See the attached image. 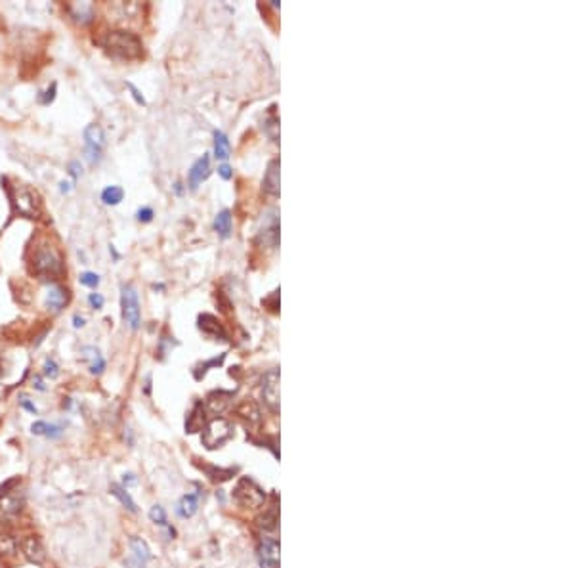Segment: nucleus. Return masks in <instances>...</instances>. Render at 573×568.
Instances as JSON below:
<instances>
[{
  "label": "nucleus",
  "instance_id": "1",
  "mask_svg": "<svg viewBox=\"0 0 573 568\" xmlns=\"http://www.w3.org/2000/svg\"><path fill=\"white\" fill-rule=\"evenodd\" d=\"M101 47L107 52V56L121 61L140 60L144 54L142 40L138 35L130 33V31H109L101 42Z\"/></svg>",
  "mask_w": 573,
  "mask_h": 568
},
{
  "label": "nucleus",
  "instance_id": "2",
  "mask_svg": "<svg viewBox=\"0 0 573 568\" xmlns=\"http://www.w3.org/2000/svg\"><path fill=\"white\" fill-rule=\"evenodd\" d=\"M33 272L44 279H58L63 276L66 266L60 251L48 241H40L33 253Z\"/></svg>",
  "mask_w": 573,
  "mask_h": 568
},
{
  "label": "nucleus",
  "instance_id": "3",
  "mask_svg": "<svg viewBox=\"0 0 573 568\" xmlns=\"http://www.w3.org/2000/svg\"><path fill=\"white\" fill-rule=\"evenodd\" d=\"M231 436H233V429H231L230 421L224 419V417H214L204 427L201 440L209 449H216L220 446H224Z\"/></svg>",
  "mask_w": 573,
  "mask_h": 568
},
{
  "label": "nucleus",
  "instance_id": "4",
  "mask_svg": "<svg viewBox=\"0 0 573 568\" xmlns=\"http://www.w3.org/2000/svg\"><path fill=\"white\" fill-rule=\"evenodd\" d=\"M121 310H123V320L132 331H136L142 324V310H140L138 291L130 284L121 287Z\"/></svg>",
  "mask_w": 573,
  "mask_h": 568
},
{
  "label": "nucleus",
  "instance_id": "5",
  "mask_svg": "<svg viewBox=\"0 0 573 568\" xmlns=\"http://www.w3.org/2000/svg\"><path fill=\"white\" fill-rule=\"evenodd\" d=\"M233 500L241 507L258 509L262 507L264 502H266V494H264V490L254 481H251V478H241L238 486L233 488Z\"/></svg>",
  "mask_w": 573,
  "mask_h": 568
},
{
  "label": "nucleus",
  "instance_id": "6",
  "mask_svg": "<svg viewBox=\"0 0 573 568\" xmlns=\"http://www.w3.org/2000/svg\"><path fill=\"white\" fill-rule=\"evenodd\" d=\"M85 153L88 163H99L104 147H106V134L101 131V126L98 125H88L85 128Z\"/></svg>",
  "mask_w": 573,
  "mask_h": 568
},
{
  "label": "nucleus",
  "instance_id": "7",
  "mask_svg": "<svg viewBox=\"0 0 573 568\" xmlns=\"http://www.w3.org/2000/svg\"><path fill=\"white\" fill-rule=\"evenodd\" d=\"M10 198H12V205L16 207L21 214H25V217L35 218L40 212L39 198H37V193H33L31 190H25V188H21L20 190V188H18L16 193L10 195Z\"/></svg>",
  "mask_w": 573,
  "mask_h": 568
},
{
  "label": "nucleus",
  "instance_id": "8",
  "mask_svg": "<svg viewBox=\"0 0 573 568\" xmlns=\"http://www.w3.org/2000/svg\"><path fill=\"white\" fill-rule=\"evenodd\" d=\"M20 549L23 557L31 564H44L47 561V549H44V543L40 542L39 536H25L20 540Z\"/></svg>",
  "mask_w": 573,
  "mask_h": 568
},
{
  "label": "nucleus",
  "instance_id": "9",
  "mask_svg": "<svg viewBox=\"0 0 573 568\" xmlns=\"http://www.w3.org/2000/svg\"><path fill=\"white\" fill-rule=\"evenodd\" d=\"M262 398L264 404H266L273 413L279 410V373H277V370L268 371V373L264 375Z\"/></svg>",
  "mask_w": 573,
  "mask_h": 568
},
{
  "label": "nucleus",
  "instance_id": "10",
  "mask_svg": "<svg viewBox=\"0 0 573 568\" xmlns=\"http://www.w3.org/2000/svg\"><path fill=\"white\" fill-rule=\"evenodd\" d=\"M130 559L128 567L130 568H147V562L152 561V551L149 545L142 538H132L130 540Z\"/></svg>",
  "mask_w": 573,
  "mask_h": 568
},
{
  "label": "nucleus",
  "instance_id": "11",
  "mask_svg": "<svg viewBox=\"0 0 573 568\" xmlns=\"http://www.w3.org/2000/svg\"><path fill=\"white\" fill-rule=\"evenodd\" d=\"M258 559L262 568H277L279 567V548L276 540L264 538L258 545Z\"/></svg>",
  "mask_w": 573,
  "mask_h": 568
},
{
  "label": "nucleus",
  "instance_id": "12",
  "mask_svg": "<svg viewBox=\"0 0 573 568\" xmlns=\"http://www.w3.org/2000/svg\"><path fill=\"white\" fill-rule=\"evenodd\" d=\"M23 505H25V496L21 494L20 490L12 488L10 492L0 496V511L8 516L20 515Z\"/></svg>",
  "mask_w": 573,
  "mask_h": 568
},
{
  "label": "nucleus",
  "instance_id": "13",
  "mask_svg": "<svg viewBox=\"0 0 573 568\" xmlns=\"http://www.w3.org/2000/svg\"><path fill=\"white\" fill-rule=\"evenodd\" d=\"M209 174H211V157L204 153L203 157H199L193 165H191L190 169V174H187V180H190V188L191 190H197L199 184L203 182V180L209 179Z\"/></svg>",
  "mask_w": 573,
  "mask_h": 568
},
{
  "label": "nucleus",
  "instance_id": "14",
  "mask_svg": "<svg viewBox=\"0 0 573 568\" xmlns=\"http://www.w3.org/2000/svg\"><path fill=\"white\" fill-rule=\"evenodd\" d=\"M262 188L268 195H279V159H271L268 163Z\"/></svg>",
  "mask_w": 573,
  "mask_h": 568
},
{
  "label": "nucleus",
  "instance_id": "15",
  "mask_svg": "<svg viewBox=\"0 0 573 568\" xmlns=\"http://www.w3.org/2000/svg\"><path fill=\"white\" fill-rule=\"evenodd\" d=\"M67 301H69V295H67V289H63L61 285H50L48 287L47 297H44L48 310L60 312L67 304Z\"/></svg>",
  "mask_w": 573,
  "mask_h": 568
},
{
  "label": "nucleus",
  "instance_id": "16",
  "mask_svg": "<svg viewBox=\"0 0 573 568\" xmlns=\"http://www.w3.org/2000/svg\"><path fill=\"white\" fill-rule=\"evenodd\" d=\"M199 330L203 331V333H207V335H212V337L220 339L228 337L224 327H222L216 318L211 316V314H203V316L199 318Z\"/></svg>",
  "mask_w": 573,
  "mask_h": 568
},
{
  "label": "nucleus",
  "instance_id": "17",
  "mask_svg": "<svg viewBox=\"0 0 573 568\" xmlns=\"http://www.w3.org/2000/svg\"><path fill=\"white\" fill-rule=\"evenodd\" d=\"M82 352H85V358L88 360V370H90V373L99 375L101 371L106 370V360H104L101 352L96 346H85Z\"/></svg>",
  "mask_w": 573,
  "mask_h": 568
},
{
  "label": "nucleus",
  "instance_id": "18",
  "mask_svg": "<svg viewBox=\"0 0 573 568\" xmlns=\"http://www.w3.org/2000/svg\"><path fill=\"white\" fill-rule=\"evenodd\" d=\"M199 507V494H187L178 502L176 505V513H178L182 519H190L197 513Z\"/></svg>",
  "mask_w": 573,
  "mask_h": 568
},
{
  "label": "nucleus",
  "instance_id": "19",
  "mask_svg": "<svg viewBox=\"0 0 573 568\" xmlns=\"http://www.w3.org/2000/svg\"><path fill=\"white\" fill-rule=\"evenodd\" d=\"M231 228H233V222H231V212L228 209L220 211L214 218V231L222 239H228L231 236Z\"/></svg>",
  "mask_w": 573,
  "mask_h": 568
},
{
  "label": "nucleus",
  "instance_id": "20",
  "mask_svg": "<svg viewBox=\"0 0 573 568\" xmlns=\"http://www.w3.org/2000/svg\"><path fill=\"white\" fill-rule=\"evenodd\" d=\"M212 136H214V157L220 159V161H226L231 153L230 140L222 131H214Z\"/></svg>",
  "mask_w": 573,
  "mask_h": 568
},
{
  "label": "nucleus",
  "instance_id": "21",
  "mask_svg": "<svg viewBox=\"0 0 573 568\" xmlns=\"http://www.w3.org/2000/svg\"><path fill=\"white\" fill-rule=\"evenodd\" d=\"M31 433L37 436H47V438H60L63 435V427L54 423H47V421H37L31 427Z\"/></svg>",
  "mask_w": 573,
  "mask_h": 568
},
{
  "label": "nucleus",
  "instance_id": "22",
  "mask_svg": "<svg viewBox=\"0 0 573 568\" xmlns=\"http://www.w3.org/2000/svg\"><path fill=\"white\" fill-rule=\"evenodd\" d=\"M69 12H71L73 18L77 21H80V23H88V21H92L94 18V8L90 2L73 4V6H69Z\"/></svg>",
  "mask_w": 573,
  "mask_h": 568
},
{
  "label": "nucleus",
  "instance_id": "23",
  "mask_svg": "<svg viewBox=\"0 0 573 568\" xmlns=\"http://www.w3.org/2000/svg\"><path fill=\"white\" fill-rule=\"evenodd\" d=\"M109 492H111L113 496L117 497V500L125 505V509H128L130 513H136V511H138L136 503H134V500H132L130 494H128V490H126L123 484H111Z\"/></svg>",
  "mask_w": 573,
  "mask_h": 568
},
{
  "label": "nucleus",
  "instance_id": "24",
  "mask_svg": "<svg viewBox=\"0 0 573 568\" xmlns=\"http://www.w3.org/2000/svg\"><path fill=\"white\" fill-rule=\"evenodd\" d=\"M20 542L8 532H0V557H12L18 553Z\"/></svg>",
  "mask_w": 573,
  "mask_h": 568
},
{
  "label": "nucleus",
  "instance_id": "25",
  "mask_svg": "<svg viewBox=\"0 0 573 568\" xmlns=\"http://www.w3.org/2000/svg\"><path fill=\"white\" fill-rule=\"evenodd\" d=\"M123 198H125V190L121 188V186H107L106 190L101 192V201L106 203V205H119L121 201H123Z\"/></svg>",
  "mask_w": 573,
  "mask_h": 568
},
{
  "label": "nucleus",
  "instance_id": "26",
  "mask_svg": "<svg viewBox=\"0 0 573 568\" xmlns=\"http://www.w3.org/2000/svg\"><path fill=\"white\" fill-rule=\"evenodd\" d=\"M230 397H231L230 392H224V390L212 392L211 397H209V408H211L212 411H222L226 406H228V398Z\"/></svg>",
  "mask_w": 573,
  "mask_h": 568
},
{
  "label": "nucleus",
  "instance_id": "27",
  "mask_svg": "<svg viewBox=\"0 0 573 568\" xmlns=\"http://www.w3.org/2000/svg\"><path fill=\"white\" fill-rule=\"evenodd\" d=\"M149 519H152L155 524L159 526H168V519H166V511L161 505H155V507L149 511Z\"/></svg>",
  "mask_w": 573,
  "mask_h": 568
},
{
  "label": "nucleus",
  "instance_id": "28",
  "mask_svg": "<svg viewBox=\"0 0 573 568\" xmlns=\"http://www.w3.org/2000/svg\"><path fill=\"white\" fill-rule=\"evenodd\" d=\"M42 370H44V375L50 377V379H56V377L60 375V365H58V362H56L54 358H47V360H44Z\"/></svg>",
  "mask_w": 573,
  "mask_h": 568
},
{
  "label": "nucleus",
  "instance_id": "29",
  "mask_svg": "<svg viewBox=\"0 0 573 568\" xmlns=\"http://www.w3.org/2000/svg\"><path fill=\"white\" fill-rule=\"evenodd\" d=\"M79 279L80 284L86 285V287H90V289H96L99 285V276L98 274H94V272H85Z\"/></svg>",
  "mask_w": 573,
  "mask_h": 568
},
{
  "label": "nucleus",
  "instance_id": "30",
  "mask_svg": "<svg viewBox=\"0 0 573 568\" xmlns=\"http://www.w3.org/2000/svg\"><path fill=\"white\" fill-rule=\"evenodd\" d=\"M88 303H90V306H92V308L99 310V308L104 306V303H106V301H104V297H101L99 293H90V297H88Z\"/></svg>",
  "mask_w": 573,
  "mask_h": 568
},
{
  "label": "nucleus",
  "instance_id": "31",
  "mask_svg": "<svg viewBox=\"0 0 573 568\" xmlns=\"http://www.w3.org/2000/svg\"><path fill=\"white\" fill-rule=\"evenodd\" d=\"M138 220L140 222H152L153 220V209L152 207H144L138 211Z\"/></svg>",
  "mask_w": 573,
  "mask_h": 568
},
{
  "label": "nucleus",
  "instance_id": "32",
  "mask_svg": "<svg viewBox=\"0 0 573 568\" xmlns=\"http://www.w3.org/2000/svg\"><path fill=\"white\" fill-rule=\"evenodd\" d=\"M218 174L222 176L224 180H231V176H233V171H231V167L228 165V163H222V165L218 167Z\"/></svg>",
  "mask_w": 573,
  "mask_h": 568
},
{
  "label": "nucleus",
  "instance_id": "33",
  "mask_svg": "<svg viewBox=\"0 0 573 568\" xmlns=\"http://www.w3.org/2000/svg\"><path fill=\"white\" fill-rule=\"evenodd\" d=\"M128 88H130L132 96H134V99H136V102H138L140 106H145V99H144V96H142V94H140V90H138V88H136V86H134V85H130V83H128Z\"/></svg>",
  "mask_w": 573,
  "mask_h": 568
},
{
  "label": "nucleus",
  "instance_id": "34",
  "mask_svg": "<svg viewBox=\"0 0 573 568\" xmlns=\"http://www.w3.org/2000/svg\"><path fill=\"white\" fill-rule=\"evenodd\" d=\"M69 169H71L73 179H79L80 174H82V167H80L79 161H71V165H69Z\"/></svg>",
  "mask_w": 573,
  "mask_h": 568
},
{
  "label": "nucleus",
  "instance_id": "35",
  "mask_svg": "<svg viewBox=\"0 0 573 568\" xmlns=\"http://www.w3.org/2000/svg\"><path fill=\"white\" fill-rule=\"evenodd\" d=\"M136 484H138V478H136V475H132V473L125 475V478H123V486H125L126 490H128V486H136Z\"/></svg>",
  "mask_w": 573,
  "mask_h": 568
},
{
  "label": "nucleus",
  "instance_id": "36",
  "mask_svg": "<svg viewBox=\"0 0 573 568\" xmlns=\"http://www.w3.org/2000/svg\"><path fill=\"white\" fill-rule=\"evenodd\" d=\"M21 406H23L25 410L31 411V413H37V408H35V406L31 402H27V398H23V400H21Z\"/></svg>",
  "mask_w": 573,
  "mask_h": 568
},
{
  "label": "nucleus",
  "instance_id": "37",
  "mask_svg": "<svg viewBox=\"0 0 573 568\" xmlns=\"http://www.w3.org/2000/svg\"><path fill=\"white\" fill-rule=\"evenodd\" d=\"M73 322H75V327H82V325H85V318H80V316H75L73 318Z\"/></svg>",
  "mask_w": 573,
  "mask_h": 568
}]
</instances>
